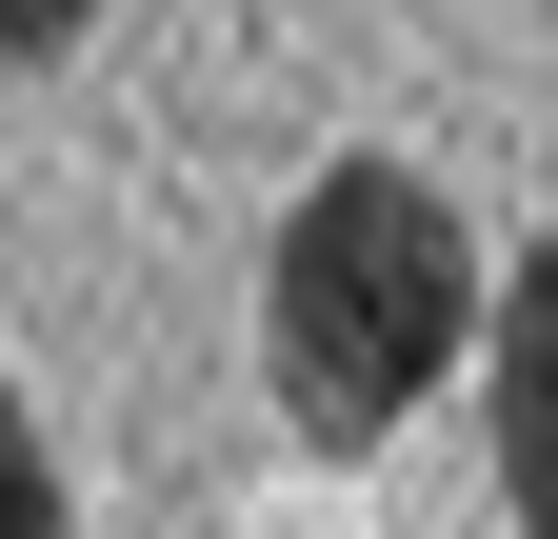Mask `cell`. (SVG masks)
Instances as JSON below:
<instances>
[{"label":"cell","mask_w":558,"mask_h":539,"mask_svg":"<svg viewBox=\"0 0 558 539\" xmlns=\"http://www.w3.org/2000/svg\"><path fill=\"white\" fill-rule=\"evenodd\" d=\"M81 21H100V0H0V40H21V60H60Z\"/></svg>","instance_id":"3957f363"},{"label":"cell","mask_w":558,"mask_h":539,"mask_svg":"<svg viewBox=\"0 0 558 539\" xmlns=\"http://www.w3.org/2000/svg\"><path fill=\"white\" fill-rule=\"evenodd\" d=\"M478 320H499V300H478V240H459V200L418 160H319L300 200H279L259 380H279V420H300L319 459H379L418 399L459 380Z\"/></svg>","instance_id":"6da1fadb"},{"label":"cell","mask_w":558,"mask_h":539,"mask_svg":"<svg viewBox=\"0 0 558 539\" xmlns=\"http://www.w3.org/2000/svg\"><path fill=\"white\" fill-rule=\"evenodd\" d=\"M478 399H499V500H519V539H558V240H519L499 320H478Z\"/></svg>","instance_id":"7a4b0ae2"}]
</instances>
